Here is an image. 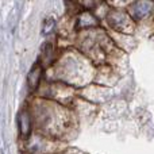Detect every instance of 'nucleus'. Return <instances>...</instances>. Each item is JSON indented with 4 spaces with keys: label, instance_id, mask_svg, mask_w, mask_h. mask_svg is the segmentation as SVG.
Segmentation results:
<instances>
[{
    "label": "nucleus",
    "instance_id": "1a4fd4ad",
    "mask_svg": "<svg viewBox=\"0 0 154 154\" xmlns=\"http://www.w3.org/2000/svg\"><path fill=\"white\" fill-rule=\"evenodd\" d=\"M45 49H42V64L50 65L53 64V45L51 43H46L43 46Z\"/></svg>",
    "mask_w": 154,
    "mask_h": 154
},
{
    "label": "nucleus",
    "instance_id": "423d86ee",
    "mask_svg": "<svg viewBox=\"0 0 154 154\" xmlns=\"http://www.w3.org/2000/svg\"><path fill=\"white\" fill-rule=\"evenodd\" d=\"M18 123H19V134L23 138H29L31 137V131H32V125H34V115H32V109L24 108L20 109L18 116Z\"/></svg>",
    "mask_w": 154,
    "mask_h": 154
},
{
    "label": "nucleus",
    "instance_id": "20e7f679",
    "mask_svg": "<svg viewBox=\"0 0 154 154\" xmlns=\"http://www.w3.org/2000/svg\"><path fill=\"white\" fill-rule=\"evenodd\" d=\"M107 23L114 30H118L119 32H128L133 30V16L130 14L120 10H112L106 15Z\"/></svg>",
    "mask_w": 154,
    "mask_h": 154
},
{
    "label": "nucleus",
    "instance_id": "39448f33",
    "mask_svg": "<svg viewBox=\"0 0 154 154\" xmlns=\"http://www.w3.org/2000/svg\"><path fill=\"white\" fill-rule=\"evenodd\" d=\"M154 12V0H135L130 5V15L133 19L143 20Z\"/></svg>",
    "mask_w": 154,
    "mask_h": 154
},
{
    "label": "nucleus",
    "instance_id": "f03ea898",
    "mask_svg": "<svg viewBox=\"0 0 154 154\" xmlns=\"http://www.w3.org/2000/svg\"><path fill=\"white\" fill-rule=\"evenodd\" d=\"M87 58H82L80 54L69 51L66 56L62 57L61 61L57 64V73L62 82L66 84H82V80H87L91 72V66Z\"/></svg>",
    "mask_w": 154,
    "mask_h": 154
},
{
    "label": "nucleus",
    "instance_id": "f257e3e1",
    "mask_svg": "<svg viewBox=\"0 0 154 154\" xmlns=\"http://www.w3.org/2000/svg\"><path fill=\"white\" fill-rule=\"evenodd\" d=\"M32 115L37 127L42 130L45 135H57V131L65 127V109L56 101H38V104L32 107Z\"/></svg>",
    "mask_w": 154,
    "mask_h": 154
},
{
    "label": "nucleus",
    "instance_id": "0eeeda50",
    "mask_svg": "<svg viewBox=\"0 0 154 154\" xmlns=\"http://www.w3.org/2000/svg\"><path fill=\"white\" fill-rule=\"evenodd\" d=\"M97 18L93 14H91L89 11H84L77 16V22L76 26L77 29H82V30H89V29H95L97 27Z\"/></svg>",
    "mask_w": 154,
    "mask_h": 154
},
{
    "label": "nucleus",
    "instance_id": "7ed1b4c3",
    "mask_svg": "<svg viewBox=\"0 0 154 154\" xmlns=\"http://www.w3.org/2000/svg\"><path fill=\"white\" fill-rule=\"evenodd\" d=\"M27 141V149L31 154H50L58 149V145L56 141L49 138V135H34L29 137Z\"/></svg>",
    "mask_w": 154,
    "mask_h": 154
},
{
    "label": "nucleus",
    "instance_id": "9d476101",
    "mask_svg": "<svg viewBox=\"0 0 154 154\" xmlns=\"http://www.w3.org/2000/svg\"><path fill=\"white\" fill-rule=\"evenodd\" d=\"M53 30H54V19H51V18L50 19H46V20H45V27H43V30H42L43 34L48 35L49 32L53 31Z\"/></svg>",
    "mask_w": 154,
    "mask_h": 154
},
{
    "label": "nucleus",
    "instance_id": "6e6552de",
    "mask_svg": "<svg viewBox=\"0 0 154 154\" xmlns=\"http://www.w3.org/2000/svg\"><path fill=\"white\" fill-rule=\"evenodd\" d=\"M42 72H43L42 65L35 64L34 66H32V69L30 70L29 76H27V84H29L30 89H37V88L41 85V80H42Z\"/></svg>",
    "mask_w": 154,
    "mask_h": 154
}]
</instances>
